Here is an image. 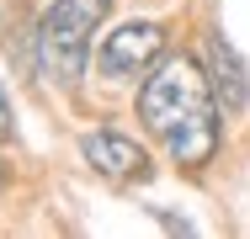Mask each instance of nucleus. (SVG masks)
Instances as JSON below:
<instances>
[{"label": "nucleus", "mask_w": 250, "mask_h": 239, "mask_svg": "<svg viewBox=\"0 0 250 239\" xmlns=\"http://www.w3.org/2000/svg\"><path fill=\"white\" fill-rule=\"evenodd\" d=\"M218 112L224 106L213 96V80L202 75L187 53L165 59L144 80V91H139V122L187 170H197V165H208L218 154Z\"/></svg>", "instance_id": "obj_1"}, {"label": "nucleus", "mask_w": 250, "mask_h": 239, "mask_svg": "<svg viewBox=\"0 0 250 239\" xmlns=\"http://www.w3.org/2000/svg\"><path fill=\"white\" fill-rule=\"evenodd\" d=\"M112 0H53L38 21V59H43V75L53 85H75L85 75V53L91 38L106 21Z\"/></svg>", "instance_id": "obj_2"}, {"label": "nucleus", "mask_w": 250, "mask_h": 239, "mask_svg": "<svg viewBox=\"0 0 250 239\" xmlns=\"http://www.w3.org/2000/svg\"><path fill=\"white\" fill-rule=\"evenodd\" d=\"M165 53V27L160 21H128V27H117L96 53V69L101 80H112V85H128V80H139V75H149V64Z\"/></svg>", "instance_id": "obj_3"}, {"label": "nucleus", "mask_w": 250, "mask_h": 239, "mask_svg": "<svg viewBox=\"0 0 250 239\" xmlns=\"http://www.w3.org/2000/svg\"><path fill=\"white\" fill-rule=\"evenodd\" d=\"M80 154L96 165L106 181H133V176L149 170V154L133 139H123V133H85V139H80Z\"/></svg>", "instance_id": "obj_4"}, {"label": "nucleus", "mask_w": 250, "mask_h": 239, "mask_svg": "<svg viewBox=\"0 0 250 239\" xmlns=\"http://www.w3.org/2000/svg\"><path fill=\"white\" fill-rule=\"evenodd\" d=\"M208 80H213V96H218V106H224V112H245V101H250L245 59L229 48L224 32H213V38H208Z\"/></svg>", "instance_id": "obj_5"}, {"label": "nucleus", "mask_w": 250, "mask_h": 239, "mask_svg": "<svg viewBox=\"0 0 250 239\" xmlns=\"http://www.w3.org/2000/svg\"><path fill=\"white\" fill-rule=\"evenodd\" d=\"M11 139V101H5V91H0V143Z\"/></svg>", "instance_id": "obj_6"}]
</instances>
